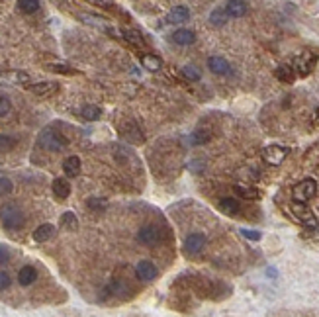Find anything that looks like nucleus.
I'll use <instances>...</instances> for the list:
<instances>
[{
    "instance_id": "obj_23",
    "label": "nucleus",
    "mask_w": 319,
    "mask_h": 317,
    "mask_svg": "<svg viewBox=\"0 0 319 317\" xmlns=\"http://www.w3.org/2000/svg\"><path fill=\"white\" fill-rule=\"evenodd\" d=\"M38 280V270L34 267H22L18 272V282L22 286H32L34 282Z\"/></svg>"
},
{
    "instance_id": "obj_12",
    "label": "nucleus",
    "mask_w": 319,
    "mask_h": 317,
    "mask_svg": "<svg viewBox=\"0 0 319 317\" xmlns=\"http://www.w3.org/2000/svg\"><path fill=\"white\" fill-rule=\"evenodd\" d=\"M166 24H184L190 20V10L186 6H175L172 10L166 14Z\"/></svg>"
},
{
    "instance_id": "obj_3",
    "label": "nucleus",
    "mask_w": 319,
    "mask_h": 317,
    "mask_svg": "<svg viewBox=\"0 0 319 317\" xmlns=\"http://www.w3.org/2000/svg\"><path fill=\"white\" fill-rule=\"evenodd\" d=\"M290 210H292L294 219H298V221H300L304 227L317 229V225H319L317 217H315V214H313V212L307 208L306 202H296V200H294L292 206H290Z\"/></svg>"
},
{
    "instance_id": "obj_11",
    "label": "nucleus",
    "mask_w": 319,
    "mask_h": 317,
    "mask_svg": "<svg viewBox=\"0 0 319 317\" xmlns=\"http://www.w3.org/2000/svg\"><path fill=\"white\" fill-rule=\"evenodd\" d=\"M208 69L214 73V75H229L231 73V65L225 57H219V55H212L208 59Z\"/></svg>"
},
{
    "instance_id": "obj_28",
    "label": "nucleus",
    "mask_w": 319,
    "mask_h": 317,
    "mask_svg": "<svg viewBox=\"0 0 319 317\" xmlns=\"http://www.w3.org/2000/svg\"><path fill=\"white\" fill-rule=\"evenodd\" d=\"M210 139H212V131L206 129V127H202V129H198V131L192 133V143H194V145H206Z\"/></svg>"
},
{
    "instance_id": "obj_15",
    "label": "nucleus",
    "mask_w": 319,
    "mask_h": 317,
    "mask_svg": "<svg viewBox=\"0 0 319 317\" xmlns=\"http://www.w3.org/2000/svg\"><path fill=\"white\" fill-rule=\"evenodd\" d=\"M170 39H172L177 45H180V47H188V45H192V43L196 41V34H194L192 30L180 27V30H177V32H172Z\"/></svg>"
},
{
    "instance_id": "obj_31",
    "label": "nucleus",
    "mask_w": 319,
    "mask_h": 317,
    "mask_svg": "<svg viewBox=\"0 0 319 317\" xmlns=\"http://www.w3.org/2000/svg\"><path fill=\"white\" fill-rule=\"evenodd\" d=\"M49 71L53 73H59V75H77L78 71L77 69H73V67H69V65H63V63H53L47 67Z\"/></svg>"
},
{
    "instance_id": "obj_16",
    "label": "nucleus",
    "mask_w": 319,
    "mask_h": 317,
    "mask_svg": "<svg viewBox=\"0 0 319 317\" xmlns=\"http://www.w3.org/2000/svg\"><path fill=\"white\" fill-rule=\"evenodd\" d=\"M27 89H30V92H34L36 96H49V94H53V92H57L59 84H57V82H51V80H43V82L30 84Z\"/></svg>"
},
{
    "instance_id": "obj_4",
    "label": "nucleus",
    "mask_w": 319,
    "mask_h": 317,
    "mask_svg": "<svg viewBox=\"0 0 319 317\" xmlns=\"http://www.w3.org/2000/svg\"><path fill=\"white\" fill-rule=\"evenodd\" d=\"M317 65V55L311 53V51H302L300 55L294 57V71L300 76L311 75V71L315 69Z\"/></svg>"
},
{
    "instance_id": "obj_26",
    "label": "nucleus",
    "mask_w": 319,
    "mask_h": 317,
    "mask_svg": "<svg viewBox=\"0 0 319 317\" xmlns=\"http://www.w3.org/2000/svg\"><path fill=\"white\" fill-rule=\"evenodd\" d=\"M122 38L129 41V43H133V45H137V47L145 45V39L137 30H122Z\"/></svg>"
},
{
    "instance_id": "obj_30",
    "label": "nucleus",
    "mask_w": 319,
    "mask_h": 317,
    "mask_svg": "<svg viewBox=\"0 0 319 317\" xmlns=\"http://www.w3.org/2000/svg\"><path fill=\"white\" fill-rule=\"evenodd\" d=\"M18 8L24 14H36L39 10V0H18Z\"/></svg>"
},
{
    "instance_id": "obj_1",
    "label": "nucleus",
    "mask_w": 319,
    "mask_h": 317,
    "mask_svg": "<svg viewBox=\"0 0 319 317\" xmlns=\"http://www.w3.org/2000/svg\"><path fill=\"white\" fill-rule=\"evenodd\" d=\"M0 221H2V225L6 229L16 231V229L24 227L26 216H24V212L16 204H6V206L0 208Z\"/></svg>"
},
{
    "instance_id": "obj_34",
    "label": "nucleus",
    "mask_w": 319,
    "mask_h": 317,
    "mask_svg": "<svg viewBox=\"0 0 319 317\" xmlns=\"http://www.w3.org/2000/svg\"><path fill=\"white\" fill-rule=\"evenodd\" d=\"M10 110H12V102H10V98H6V96H0V118L8 116V114H10Z\"/></svg>"
},
{
    "instance_id": "obj_39",
    "label": "nucleus",
    "mask_w": 319,
    "mask_h": 317,
    "mask_svg": "<svg viewBox=\"0 0 319 317\" xmlns=\"http://www.w3.org/2000/svg\"><path fill=\"white\" fill-rule=\"evenodd\" d=\"M92 4H98V6H112V2L114 0H89Z\"/></svg>"
},
{
    "instance_id": "obj_35",
    "label": "nucleus",
    "mask_w": 319,
    "mask_h": 317,
    "mask_svg": "<svg viewBox=\"0 0 319 317\" xmlns=\"http://www.w3.org/2000/svg\"><path fill=\"white\" fill-rule=\"evenodd\" d=\"M241 231V235L245 239H249V241H260V231H255V229H239Z\"/></svg>"
},
{
    "instance_id": "obj_22",
    "label": "nucleus",
    "mask_w": 319,
    "mask_h": 317,
    "mask_svg": "<svg viewBox=\"0 0 319 317\" xmlns=\"http://www.w3.org/2000/svg\"><path fill=\"white\" fill-rule=\"evenodd\" d=\"M274 75H276V78H278L280 82H284V84H292L294 80H296V71H294V67H290V65H280V67H276Z\"/></svg>"
},
{
    "instance_id": "obj_19",
    "label": "nucleus",
    "mask_w": 319,
    "mask_h": 317,
    "mask_svg": "<svg viewBox=\"0 0 319 317\" xmlns=\"http://www.w3.org/2000/svg\"><path fill=\"white\" fill-rule=\"evenodd\" d=\"M53 235H55V227H53L51 223H41V225H38V227L34 229V241L36 243H45L49 241Z\"/></svg>"
},
{
    "instance_id": "obj_27",
    "label": "nucleus",
    "mask_w": 319,
    "mask_h": 317,
    "mask_svg": "<svg viewBox=\"0 0 319 317\" xmlns=\"http://www.w3.org/2000/svg\"><path fill=\"white\" fill-rule=\"evenodd\" d=\"M80 116H82L84 120H89V122H96V120L102 116V110H100L98 106H94V104H86V106L80 110Z\"/></svg>"
},
{
    "instance_id": "obj_10",
    "label": "nucleus",
    "mask_w": 319,
    "mask_h": 317,
    "mask_svg": "<svg viewBox=\"0 0 319 317\" xmlns=\"http://www.w3.org/2000/svg\"><path fill=\"white\" fill-rule=\"evenodd\" d=\"M135 274L139 280H145V282H151L159 276V268L155 267V263L151 261H139L135 265Z\"/></svg>"
},
{
    "instance_id": "obj_40",
    "label": "nucleus",
    "mask_w": 319,
    "mask_h": 317,
    "mask_svg": "<svg viewBox=\"0 0 319 317\" xmlns=\"http://www.w3.org/2000/svg\"><path fill=\"white\" fill-rule=\"evenodd\" d=\"M16 78H18L20 82H30V75H26V73H18Z\"/></svg>"
},
{
    "instance_id": "obj_21",
    "label": "nucleus",
    "mask_w": 319,
    "mask_h": 317,
    "mask_svg": "<svg viewBox=\"0 0 319 317\" xmlns=\"http://www.w3.org/2000/svg\"><path fill=\"white\" fill-rule=\"evenodd\" d=\"M141 65H143V69H147L149 73H157V71L163 69L161 57H157V55H153V53H145V55H141Z\"/></svg>"
},
{
    "instance_id": "obj_41",
    "label": "nucleus",
    "mask_w": 319,
    "mask_h": 317,
    "mask_svg": "<svg viewBox=\"0 0 319 317\" xmlns=\"http://www.w3.org/2000/svg\"><path fill=\"white\" fill-rule=\"evenodd\" d=\"M267 272L270 274V278H274V276H276V270H274V268H268Z\"/></svg>"
},
{
    "instance_id": "obj_14",
    "label": "nucleus",
    "mask_w": 319,
    "mask_h": 317,
    "mask_svg": "<svg viewBox=\"0 0 319 317\" xmlns=\"http://www.w3.org/2000/svg\"><path fill=\"white\" fill-rule=\"evenodd\" d=\"M51 190H53V194H55V198L57 200H67L69 196H71V182L67 180V178H55L53 180V184H51Z\"/></svg>"
},
{
    "instance_id": "obj_7",
    "label": "nucleus",
    "mask_w": 319,
    "mask_h": 317,
    "mask_svg": "<svg viewBox=\"0 0 319 317\" xmlns=\"http://www.w3.org/2000/svg\"><path fill=\"white\" fill-rule=\"evenodd\" d=\"M288 153H290L288 147L272 143V145L265 147V151H263V159H265V163H267V165L278 166V165H282V161L288 157Z\"/></svg>"
},
{
    "instance_id": "obj_6",
    "label": "nucleus",
    "mask_w": 319,
    "mask_h": 317,
    "mask_svg": "<svg viewBox=\"0 0 319 317\" xmlns=\"http://www.w3.org/2000/svg\"><path fill=\"white\" fill-rule=\"evenodd\" d=\"M206 245H208V239H206L204 233L194 231V233H190L184 239V253L188 254V256H198V254L204 253Z\"/></svg>"
},
{
    "instance_id": "obj_29",
    "label": "nucleus",
    "mask_w": 319,
    "mask_h": 317,
    "mask_svg": "<svg viewBox=\"0 0 319 317\" xmlns=\"http://www.w3.org/2000/svg\"><path fill=\"white\" fill-rule=\"evenodd\" d=\"M180 73H182V76H184L186 80H200V78H202L200 69L194 67V65H184V67L180 69Z\"/></svg>"
},
{
    "instance_id": "obj_9",
    "label": "nucleus",
    "mask_w": 319,
    "mask_h": 317,
    "mask_svg": "<svg viewBox=\"0 0 319 317\" xmlns=\"http://www.w3.org/2000/svg\"><path fill=\"white\" fill-rule=\"evenodd\" d=\"M161 231L155 227V225H143V227L137 231V241L145 247H155L161 243Z\"/></svg>"
},
{
    "instance_id": "obj_42",
    "label": "nucleus",
    "mask_w": 319,
    "mask_h": 317,
    "mask_svg": "<svg viewBox=\"0 0 319 317\" xmlns=\"http://www.w3.org/2000/svg\"><path fill=\"white\" fill-rule=\"evenodd\" d=\"M315 118H317V122H319V106H317V110H315Z\"/></svg>"
},
{
    "instance_id": "obj_18",
    "label": "nucleus",
    "mask_w": 319,
    "mask_h": 317,
    "mask_svg": "<svg viewBox=\"0 0 319 317\" xmlns=\"http://www.w3.org/2000/svg\"><path fill=\"white\" fill-rule=\"evenodd\" d=\"M80 159H78L77 155H71V157H67L63 161V172L67 175L69 178H75L80 175Z\"/></svg>"
},
{
    "instance_id": "obj_13",
    "label": "nucleus",
    "mask_w": 319,
    "mask_h": 317,
    "mask_svg": "<svg viewBox=\"0 0 319 317\" xmlns=\"http://www.w3.org/2000/svg\"><path fill=\"white\" fill-rule=\"evenodd\" d=\"M217 208H219V212H221V214H225V216H237V214L241 212V204L237 202L235 198H229V196L219 198Z\"/></svg>"
},
{
    "instance_id": "obj_25",
    "label": "nucleus",
    "mask_w": 319,
    "mask_h": 317,
    "mask_svg": "<svg viewBox=\"0 0 319 317\" xmlns=\"http://www.w3.org/2000/svg\"><path fill=\"white\" fill-rule=\"evenodd\" d=\"M59 223H61V227L67 229V231H77L78 229V219L73 212H65L63 216H61V219H59Z\"/></svg>"
},
{
    "instance_id": "obj_36",
    "label": "nucleus",
    "mask_w": 319,
    "mask_h": 317,
    "mask_svg": "<svg viewBox=\"0 0 319 317\" xmlns=\"http://www.w3.org/2000/svg\"><path fill=\"white\" fill-rule=\"evenodd\" d=\"M10 284H12L10 274H8V272H4V270H0V290H6V288H10Z\"/></svg>"
},
{
    "instance_id": "obj_20",
    "label": "nucleus",
    "mask_w": 319,
    "mask_h": 317,
    "mask_svg": "<svg viewBox=\"0 0 319 317\" xmlns=\"http://www.w3.org/2000/svg\"><path fill=\"white\" fill-rule=\"evenodd\" d=\"M233 192L237 194V198L243 200H260V190L255 186H243V184H235Z\"/></svg>"
},
{
    "instance_id": "obj_8",
    "label": "nucleus",
    "mask_w": 319,
    "mask_h": 317,
    "mask_svg": "<svg viewBox=\"0 0 319 317\" xmlns=\"http://www.w3.org/2000/svg\"><path fill=\"white\" fill-rule=\"evenodd\" d=\"M120 131H122V135H124V139L129 141V143H133V145H141L143 141H145V135H143V131L139 129V126L133 122V120H128V122H124L122 126H120Z\"/></svg>"
},
{
    "instance_id": "obj_17",
    "label": "nucleus",
    "mask_w": 319,
    "mask_h": 317,
    "mask_svg": "<svg viewBox=\"0 0 319 317\" xmlns=\"http://www.w3.org/2000/svg\"><path fill=\"white\" fill-rule=\"evenodd\" d=\"M225 10L229 14V18H243L245 14L249 12V6L245 0H227Z\"/></svg>"
},
{
    "instance_id": "obj_2",
    "label": "nucleus",
    "mask_w": 319,
    "mask_h": 317,
    "mask_svg": "<svg viewBox=\"0 0 319 317\" xmlns=\"http://www.w3.org/2000/svg\"><path fill=\"white\" fill-rule=\"evenodd\" d=\"M38 145L45 151L51 153H61L67 147V139H65L61 133H57L53 127H45L41 133H39Z\"/></svg>"
},
{
    "instance_id": "obj_33",
    "label": "nucleus",
    "mask_w": 319,
    "mask_h": 317,
    "mask_svg": "<svg viewBox=\"0 0 319 317\" xmlns=\"http://www.w3.org/2000/svg\"><path fill=\"white\" fill-rule=\"evenodd\" d=\"M12 188H14V184L10 178L0 177V198H2V196H8V194L12 192Z\"/></svg>"
},
{
    "instance_id": "obj_24",
    "label": "nucleus",
    "mask_w": 319,
    "mask_h": 317,
    "mask_svg": "<svg viewBox=\"0 0 319 317\" xmlns=\"http://www.w3.org/2000/svg\"><path fill=\"white\" fill-rule=\"evenodd\" d=\"M227 20H229V14H227V10L216 8V10H212V14H210V24L216 25V27L225 25L227 24Z\"/></svg>"
},
{
    "instance_id": "obj_32",
    "label": "nucleus",
    "mask_w": 319,
    "mask_h": 317,
    "mask_svg": "<svg viewBox=\"0 0 319 317\" xmlns=\"http://www.w3.org/2000/svg\"><path fill=\"white\" fill-rule=\"evenodd\" d=\"M14 145H16V139L10 137V135H0V153H6L14 149Z\"/></svg>"
},
{
    "instance_id": "obj_38",
    "label": "nucleus",
    "mask_w": 319,
    "mask_h": 317,
    "mask_svg": "<svg viewBox=\"0 0 319 317\" xmlns=\"http://www.w3.org/2000/svg\"><path fill=\"white\" fill-rule=\"evenodd\" d=\"M8 261H10V251H8V247H6V245H0V267L6 265Z\"/></svg>"
},
{
    "instance_id": "obj_37",
    "label": "nucleus",
    "mask_w": 319,
    "mask_h": 317,
    "mask_svg": "<svg viewBox=\"0 0 319 317\" xmlns=\"http://www.w3.org/2000/svg\"><path fill=\"white\" fill-rule=\"evenodd\" d=\"M80 20L82 22H86V24H94V25H106L102 18H96V16H80Z\"/></svg>"
},
{
    "instance_id": "obj_5",
    "label": "nucleus",
    "mask_w": 319,
    "mask_h": 317,
    "mask_svg": "<svg viewBox=\"0 0 319 317\" xmlns=\"http://www.w3.org/2000/svg\"><path fill=\"white\" fill-rule=\"evenodd\" d=\"M315 194H317V182L313 178H304L292 188V196L296 202H307L315 198Z\"/></svg>"
}]
</instances>
